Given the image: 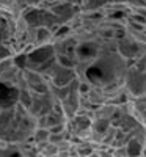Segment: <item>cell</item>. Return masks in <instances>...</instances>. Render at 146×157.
Here are the masks:
<instances>
[{
    "label": "cell",
    "instance_id": "cell-9",
    "mask_svg": "<svg viewBox=\"0 0 146 157\" xmlns=\"http://www.w3.org/2000/svg\"><path fill=\"white\" fill-rule=\"evenodd\" d=\"M17 2L22 5L24 10H27V8H32V6H41L44 0H17Z\"/></svg>",
    "mask_w": 146,
    "mask_h": 157
},
{
    "label": "cell",
    "instance_id": "cell-4",
    "mask_svg": "<svg viewBox=\"0 0 146 157\" xmlns=\"http://www.w3.org/2000/svg\"><path fill=\"white\" fill-rule=\"evenodd\" d=\"M127 91L132 96H141L146 93V74L141 68H130L126 75Z\"/></svg>",
    "mask_w": 146,
    "mask_h": 157
},
{
    "label": "cell",
    "instance_id": "cell-5",
    "mask_svg": "<svg viewBox=\"0 0 146 157\" xmlns=\"http://www.w3.org/2000/svg\"><path fill=\"white\" fill-rule=\"evenodd\" d=\"M17 93L19 88L0 82V107L2 109L14 107L17 104Z\"/></svg>",
    "mask_w": 146,
    "mask_h": 157
},
{
    "label": "cell",
    "instance_id": "cell-2",
    "mask_svg": "<svg viewBox=\"0 0 146 157\" xmlns=\"http://www.w3.org/2000/svg\"><path fill=\"white\" fill-rule=\"evenodd\" d=\"M55 102H57V99L52 96V93H33L29 112L35 118H38V116H41V115L49 113L52 109H54Z\"/></svg>",
    "mask_w": 146,
    "mask_h": 157
},
{
    "label": "cell",
    "instance_id": "cell-1",
    "mask_svg": "<svg viewBox=\"0 0 146 157\" xmlns=\"http://www.w3.org/2000/svg\"><path fill=\"white\" fill-rule=\"evenodd\" d=\"M54 58H55L54 43L43 44V46H33L30 50L25 52V68L24 69L41 71Z\"/></svg>",
    "mask_w": 146,
    "mask_h": 157
},
{
    "label": "cell",
    "instance_id": "cell-7",
    "mask_svg": "<svg viewBox=\"0 0 146 157\" xmlns=\"http://www.w3.org/2000/svg\"><path fill=\"white\" fill-rule=\"evenodd\" d=\"M126 152L127 154H140L141 152V143L137 140V138H130L126 145Z\"/></svg>",
    "mask_w": 146,
    "mask_h": 157
},
{
    "label": "cell",
    "instance_id": "cell-6",
    "mask_svg": "<svg viewBox=\"0 0 146 157\" xmlns=\"http://www.w3.org/2000/svg\"><path fill=\"white\" fill-rule=\"evenodd\" d=\"M49 135H50V132H49L47 127H38V126H36L35 132H33V135H32V141H35V143L49 141Z\"/></svg>",
    "mask_w": 146,
    "mask_h": 157
},
{
    "label": "cell",
    "instance_id": "cell-8",
    "mask_svg": "<svg viewBox=\"0 0 146 157\" xmlns=\"http://www.w3.org/2000/svg\"><path fill=\"white\" fill-rule=\"evenodd\" d=\"M13 55H14V52H13L10 43H0V61H3Z\"/></svg>",
    "mask_w": 146,
    "mask_h": 157
},
{
    "label": "cell",
    "instance_id": "cell-3",
    "mask_svg": "<svg viewBox=\"0 0 146 157\" xmlns=\"http://www.w3.org/2000/svg\"><path fill=\"white\" fill-rule=\"evenodd\" d=\"M49 10L58 17L61 24H69L79 13H80V6L74 3L72 0H64V2H55L49 6Z\"/></svg>",
    "mask_w": 146,
    "mask_h": 157
}]
</instances>
